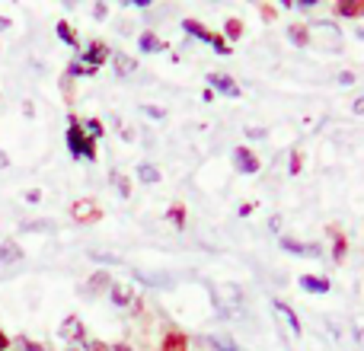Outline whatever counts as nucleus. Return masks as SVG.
Wrapping results in <instances>:
<instances>
[{
    "mask_svg": "<svg viewBox=\"0 0 364 351\" xmlns=\"http://www.w3.org/2000/svg\"><path fill=\"white\" fill-rule=\"evenodd\" d=\"M68 151L74 160H96V141L87 138V131H83L80 119L77 115H70L68 119Z\"/></svg>",
    "mask_w": 364,
    "mask_h": 351,
    "instance_id": "f257e3e1",
    "label": "nucleus"
},
{
    "mask_svg": "<svg viewBox=\"0 0 364 351\" xmlns=\"http://www.w3.org/2000/svg\"><path fill=\"white\" fill-rule=\"evenodd\" d=\"M182 29H186L188 36H195V38H198V42L214 45V51H218V55H230V42H224V38H220L218 32L205 29V26H201L198 19H186V23H182Z\"/></svg>",
    "mask_w": 364,
    "mask_h": 351,
    "instance_id": "f03ea898",
    "label": "nucleus"
},
{
    "mask_svg": "<svg viewBox=\"0 0 364 351\" xmlns=\"http://www.w3.org/2000/svg\"><path fill=\"white\" fill-rule=\"evenodd\" d=\"M70 214H74L77 224H96V220L102 217V207L96 205L93 198H80V201L70 205Z\"/></svg>",
    "mask_w": 364,
    "mask_h": 351,
    "instance_id": "7ed1b4c3",
    "label": "nucleus"
},
{
    "mask_svg": "<svg viewBox=\"0 0 364 351\" xmlns=\"http://www.w3.org/2000/svg\"><path fill=\"white\" fill-rule=\"evenodd\" d=\"M87 329H83V320L80 316H68V320L61 323V329H58V335H61V339H68V342H74V345H83V342H87Z\"/></svg>",
    "mask_w": 364,
    "mask_h": 351,
    "instance_id": "20e7f679",
    "label": "nucleus"
},
{
    "mask_svg": "<svg viewBox=\"0 0 364 351\" xmlns=\"http://www.w3.org/2000/svg\"><path fill=\"white\" fill-rule=\"evenodd\" d=\"M233 166H237L240 173L252 176V173H259V157L250 147H237V151H233Z\"/></svg>",
    "mask_w": 364,
    "mask_h": 351,
    "instance_id": "39448f33",
    "label": "nucleus"
},
{
    "mask_svg": "<svg viewBox=\"0 0 364 351\" xmlns=\"http://www.w3.org/2000/svg\"><path fill=\"white\" fill-rule=\"evenodd\" d=\"M80 55H83L80 64H87V68H93V70H100V64L109 61V48L102 42H90V48L80 51Z\"/></svg>",
    "mask_w": 364,
    "mask_h": 351,
    "instance_id": "423d86ee",
    "label": "nucleus"
},
{
    "mask_svg": "<svg viewBox=\"0 0 364 351\" xmlns=\"http://www.w3.org/2000/svg\"><path fill=\"white\" fill-rule=\"evenodd\" d=\"M208 90H218V93H224V96H240V87H237V80H230L227 74H208Z\"/></svg>",
    "mask_w": 364,
    "mask_h": 351,
    "instance_id": "0eeeda50",
    "label": "nucleus"
},
{
    "mask_svg": "<svg viewBox=\"0 0 364 351\" xmlns=\"http://www.w3.org/2000/svg\"><path fill=\"white\" fill-rule=\"evenodd\" d=\"M109 301H112L115 307H132L134 291L128 288L125 281H112V284H109Z\"/></svg>",
    "mask_w": 364,
    "mask_h": 351,
    "instance_id": "6e6552de",
    "label": "nucleus"
},
{
    "mask_svg": "<svg viewBox=\"0 0 364 351\" xmlns=\"http://www.w3.org/2000/svg\"><path fill=\"white\" fill-rule=\"evenodd\" d=\"M301 288L307 291V294H329V291H333V284H329V278H323V275H304L301 278Z\"/></svg>",
    "mask_w": 364,
    "mask_h": 351,
    "instance_id": "1a4fd4ad",
    "label": "nucleus"
},
{
    "mask_svg": "<svg viewBox=\"0 0 364 351\" xmlns=\"http://www.w3.org/2000/svg\"><path fill=\"white\" fill-rule=\"evenodd\" d=\"M282 246L288 252H294V256H320V246H310V243H301V239H291V237H282Z\"/></svg>",
    "mask_w": 364,
    "mask_h": 351,
    "instance_id": "9d476101",
    "label": "nucleus"
},
{
    "mask_svg": "<svg viewBox=\"0 0 364 351\" xmlns=\"http://www.w3.org/2000/svg\"><path fill=\"white\" fill-rule=\"evenodd\" d=\"M112 64H115V74H119V77H132L134 70H138V64H134V58L122 55V51H115V55H112Z\"/></svg>",
    "mask_w": 364,
    "mask_h": 351,
    "instance_id": "9b49d317",
    "label": "nucleus"
},
{
    "mask_svg": "<svg viewBox=\"0 0 364 351\" xmlns=\"http://www.w3.org/2000/svg\"><path fill=\"white\" fill-rule=\"evenodd\" d=\"M329 233H333V259L336 262H342L346 252H348V239H346V233H342L339 227H329Z\"/></svg>",
    "mask_w": 364,
    "mask_h": 351,
    "instance_id": "f8f14e48",
    "label": "nucleus"
},
{
    "mask_svg": "<svg viewBox=\"0 0 364 351\" xmlns=\"http://www.w3.org/2000/svg\"><path fill=\"white\" fill-rule=\"evenodd\" d=\"M160 351H188V335L186 333H166Z\"/></svg>",
    "mask_w": 364,
    "mask_h": 351,
    "instance_id": "ddd939ff",
    "label": "nucleus"
},
{
    "mask_svg": "<svg viewBox=\"0 0 364 351\" xmlns=\"http://www.w3.org/2000/svg\"><path fill=\"white\" fill-rule=\"evenodd\" d=\"M288 38L297 45V48H307V45H310V32H307V26H304V23L288 26Z\"/></svg>",
    "mask_w": 364,
    "mask_h": 351,
    "instance_id": "4468645a",
    "label": "nucleus"
},
{
    "mask_svg": "<svg viewBox=\"0 0 364 351\" xmlns=\"http://www.w3.org/2000/svg\"><path fill=\"white\" fill-rule=\"evenodd\" d=\"M19 259H23V249H19L16 243H13V239H6V243H0V262H19Z\"/></svg>",
    "mask_w": 364,
    "mask_h": 351,
    "instance_id": "2eb2a0df",
    "label": "nucleus"
},
{
    "mask_svg": "<svg viewBox=\"0 0 364 351\" xmlns=\"http://www.w3.org/2000/svg\"><path fill=\"white\" fill-rule=\"evenodd\" d=\"M109 284H112V278H109L106 271H96V275L90 278V284H87V294L93 297V294H100V291H109Z\"/></svg>",
    "mask_w": 364,
    "mask_h": 351,
    "instance_id": "dca6fc26",
    "label": "nucleus"
},
{
    "mask_svg": "<svg viewBox=\"0 0 364 351\" xmlns=\"http://www.w3.org/2000/svg\"><path fill=\"white\" fill-rule=\"evenodd\" d=\"M138 179L144 182V185H154V182H160V170L154 163H141L138 166Z\"/></svg>",
    "mask_w": 364,
    "mask_h": 351,
    "instance_id": "f3484780",
    "label": "nucleus"
},
{
    "mask_svg": "<svg viewBox=\"0 0 364 351\" xmlns=\"http://www.w3.org/2000/svg\"><path fill=\"white\" fill-rule=\"evenodd\" d=\"M272 307H275L278 313H282L284 320L291 323V329H294V333H301V320H297V316H294V310H291L288 303H282V301H272Z\"/></svg>",
    "mask_w": 364,
    "mask_h": 351,
    "instance_id": "a211bd4d",
    "label": "nucleus"
},
{
    "mask_svg": "<svg viewBox=\"0 0 364 351\" xmlns=\"http://www.w3.org/2000/svg\"><path fill=\"white\" fill-rule=\"evenodd\" d=\"M138 45H141V51H164V42H160L154 32H141Z\"/></svg>",
    "mask_w": 364,
    "mask_h": 351,
    "instance_id": "6ab92c4d",
    "label": "nucleus"
},
{
    "mask_svg": "<svg viewBox=\"0 0 364 351\" xmlns=\"http://www.w3.org/2000/svg\"><path fill=\"white\" fill-rule=\"evenodd\" d=\"M208 345H211L214 351H240L237 345H233V342L230 339H227V335H208Z\"/></svg>",
    "mask_w": 364,
    "mask_h": 351,
    "instance_id": "aec40b11",
    "label": "nucleus"
},
{
    "mask_svg": "<svg viewBox=\"0 0 364 351\" xmlns=\"http://www.w3.org/2000/svg\"><path fill=\"white\" fill-rule=\"evenodd\" d=\"M364 13V0L358 4H336V16H361Z\"/></svg>",
    "mask_w": 364,
    "mask_h": 351,
    "instance_id": "412c9836",
    "label": "nucleus"
},
{
    "mask_svg": "<svg viewBox=\"0 0 364 351\" xmlns=\"http://www.w3.org/2000/svg\"><path fill=\"white\" fill-rule=\"evenodd\" d=\"M227 42V38H243V23L240 19H227L224 23V36H220Z\"/></svg>",
    "mask_w": 364,
    "mask_h": 351,
    "instance_id": "4be33fe9",
    "label": "nucleus"
},
{
    "mask_svg": "<svg viewBox=\"0 0 364 351\" xmlns=\"http://www.w3.org/2000/svg\"><path fill=\"white\" fill-rule=\"evenodd\" d=\"M58 38L68 42L70 48H77V36H74V29H70V23H58Z\"/></svg>",
    "mask_w": 364,
    "mask_h": 351,
    "instance_id": "5701e85b",
    "label": "nucleus"
},
{
    "mask_svg": "<svg viewBox=\"0 0 364 351\" xmlns=\"http://www.w3.org/2000/svg\"><path fill=\"white\" fill-rule=\"evenodd\" d=\"M23 230H36V233H45V230H55V224H51V220H26L23 224Z\"/></svg>",
    "mask_w": 364,
    "mask_h": 351,
    "instance_id": "b1692460",
    "label": "nucleus"
},
{
    "mask_svg": "<svg viewBox=\"0 0 364 351\" xmlns=\"http://www.w3.org/2000/svg\"><path fill=\"white\" fill-rule=\"evenodd\" d=\"M102 131H106V128H102L100 119H87V138H90V141L102 138Z\"/></svg>",
    "mask_w": 364,
    "mask_h": 351,
    "instance_id": "393cba45",
    "label": "nucleus"
},
{
    "mask_svg": "<svg viewBox=\"0 0 364 351\" xmlns=\"http://www.w3.org/2000/svg\"><path fill=\"white\" fill-rule=\"evenodd\" d=\"M170 220L176 227H186V205H173L170 207Z\"/></svg>",
    "mask_w": 364,
    "mask_h": 351,
    "instance_id": "a878e982",
    "label": "nucleus"
},
{
    "mask_svg": "<svg viewBox=\"0 0 364 351\" xmlns=\"http://www.w3.org/2000/svg\"><path fill=\"white\" fill-rule=\"evenodd\" d=\"M134 278H147V284H154V288H157V284H166V275H154V271H134Z\"/></svg>",
    "mask_w": 364,
    "mask_h": 351,
    "instance_id": "bb28decb",
    "label": "nucleus"
},
{
    "mask_svg": "<svg viewBox=\"0 0 364 351\" xmlns=\"http://www.w3.org/2000/svg\"><path fill=\"white\" fill-rule=\"evenodd\" d=\"M16 348H19V351H48V348H42V345H38V342L26 339V335H19V339H16Z\"/></svg>",
    "mask_w": 364,
    "mask_h": 351,
    "instance_id": "cd10ccee",
    "label": "nucleus"
},
{
    "mask_svg": "<svg viewBox=\"0 0 364 351\" xmlns=\"http://www.w3.org/2000/svg\"><path fill=\"white\" fill-rule=\"evenodd\" d=\"M259 13H262L265 19H275V6H259Z\"/></svg>",
    "mask_w": 364,
    "mask_h": 351,
    "instance_id": "c85d7f7f",
    "label": "nucleus"
},
{
    "mask_svg": "<svg viewBox=\"0 0 364 351\" xmlns=\"http://www.w3.org/2000/svg\"><path fill=\"white\" fill-rule=\"evenodd\" d=\"M339 80H342V83H346V87H348V83H355V74H348V70H346V74H342Z\"/></svg>",
    "mask_w": 364,
    "mask_h": 351,
    "instance_id": "c756f323",
    "label": "nucleus"
},
{
    "mask_svg": "<svg viewBox=\"0 0 364 351\" xmlns=\"http://www.w3.org/2000/svg\"><path fill=\"white\" fill-rule=\"evenodd\" d=\"M6 345H10V342H6V333H0V351H6Z\"/></svg>",
    "mask_w": 364,
    "mask_h": 351,
    "instance_id": "7c9ffc66",
    "label": "nucleus"
},
{
    "mask_svg": "<svg viewBox=\"0 0 364 351\" xmlns=\"http://www.w3.org/2000/svg\"><path fill=\"white\" fill-rule=\"evenodd\" d=\"M4 29H10V19H4V16H0V32H4Z\"/></svg>",
    "mask_w": 364,
    "mask_h": 351,
    "instance_id": "2f4dec72",
    "label": "nucleus"
},
{
    "mask_svg": "<svg viewBox=\"0 0 364 351\" xmlns=\"http://www.w3.org/2000/svg\"><path fill=\"white\" fill-rule=\"evenodd\" d=\"M109 351H132V348H128V345H112Z\"/></svg>",
    "mask_w": 364,
    "mask_h": 351,
    "instance_id": "473e14b6",
    "label": "nucleus"
}]
</instances>
